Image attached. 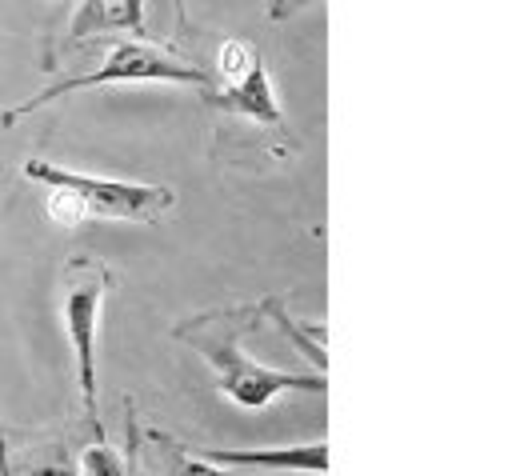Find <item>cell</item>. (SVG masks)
I'll return each instance as SVG.
<instances>
[{"label":"cell","mask_w":512,"mask_h":476,"mask_svg":"<svg viewBox=\"0 0 512 476\" xmlns=\"http://www.w3.org/2000/svg\"><path fill=\"white\" fill-rule=\"evenodd\" d=\"M200 460L224 464V468H276V472H328V444H276V448H188Z\"/></svg>","instance_id":"8992f818"},{"label":"cell","mask_w":512,"mask_h":476,"mask_svg":"<svg viewBox=\"0 0 512 476\" xmlns=\"http://www.w3.org/2000/svg\"><path fill=\"white\" fill-rule=\"evenodd\" d=\"M168 476H236V472H228L224 464H212V460H192V456H176L172 460V468H168Z\"/></svg>","instance_id":"9c48e42d"},{"label":"cell","mask_w":512,"mask_h":476,"mask_svg":"<svg viewBox=\"0 0 512 476\" xmlns=\"http://www.w3.org/2000/svg\"><path fill=\"white\" fill-rule=\"evenodd\" d=\"M260 308H228L196 316L192 324H180L176 336L188 340L216 372L220 396H228L240 408H268L284 392H320L324 396V372H288L260 360H248L240 348V336L256 324Z\"/></svg>","instance_id":"6da1fadb"},{"label":"cell","mask_w":512,"mask_h":476,"mask_svg":"<svg viewBox=\"0 0 512 476\" xmlns=\"http://www.w3.org/2000/svg\"><path fill=\"white\" fill-rule=\"evenodd\" d=\"M136 80L196 84V88L204 92L212 76H208V68H200V64L188 60V56H176V52H168V48H160V44H148L144 36H124V40H116V44L104 52V60H100L92 72H76V76H64V80L48 84L40 96H28V100H20L16 108H8V112L0 116V124L8 128L12 120H20V116H28V112H36V108H44V104H56L60 96L84 92V88H100V84H136Z\"/></svg>","instance_id":"3957f363"},{"label":"cell","mask_w":512,"mask_h":476,"mask_svg":"<svg viewBox=\"0 0 512 476\" xmlns=\"http://www.w3.org/2000/svg\"><path fill=\"white\" fill-rule=\"evenodd\" d=\"M108 32L148 36L144 0H80L68 28H64V48L92 40V36H108Z\"/></svg>","instance_id":"52a82bcc"},{"label":"cell","mask_w":512,"mask_h":476,"mask_svg":"<svg viewBox=\"0 0 512 476\" xmlns=\"http://www.w3.org/2000/svg\"><path fill=\"white\" fill-rule=\"evenodd\" d=\"M0 476H12V472H8V440H4V424H0Z\"/></svg>","instance_id":"30bf717a"},{"label":"cell","mask_w":512,"mask_h":476,"mask_svg":"<svg viewBox=\"0 0 512 476\" xmlns=\"http://www.w3.org/2000/svg\"><path fill=\"white\" fill-rule=\"evenodd\" d=\"M208 76L212 80L204 88V100L212 108H224V112H236L252 124L284 132V112H280V100L272 92L264 56L248 40H224L216 52V68H208Z\"/></svg>","instance_id":"5b68a950"},{"label":"cell","mask_w":512,"mask_h":476,"mask_svg":"<svg viewBox=\"0 0 512 476\" xmlns=\"http://www.w3.org/2000/svg\"><path fill=\"white\" fill-rule=\"evenodd\" d=\"M20 172H24V180H36V184L48 188V216L64 228L84 224V220L152 224L176 204V192L168 184H136V180L92 176V172H76V168L40 160V156L24 160Z\"/></svg>","instance_id":"7a4b0ae2"},{"label":"cell","mask_w":512,"mask_h":476,"mask_svg":"<svg viewBox=\"0 0 512 476\" xmlns=\"http://www.w3.org/2000/svg\"><path fill=\"white\" fill-rule=\"evenodd\" d=\"M176 20H180V32L188 28V16H184V0H176Z\"/></svg>","instance_id":"8fae6325"},{"label":"cell","mask_w":512,"mask_h":476,"mask_svg":"<svg viewBox=\"0 0 512 476\" xmlns=\"http://www.w3.org/2000/svg\"><path fill=\"white\" fill-rule=\"evenodd\" d=\"M108 284H112V272H108L104 260H96V256H68L60 316H64V332L72 340L76 388H80V404H84V416H88L92 432H104L100 420H96V336H100V312H104Z\"/></svg>","instance_id":"277c9868"},{"label":"cell","mask_w":512,"mask_h":476,"mask_svg":"<svg viewBox=\"0 0 512 476\" xmlns=\"http://www.w3.org/2000/svg\"><path fill=\"white\" fill-rule=\"evenodd\" d=\"M72 476H124V468H120V456L108 448V440L92 436V444L84 448V456H80Z\"/></svg>","instance_id":"ba28073f"}]
</instances>
